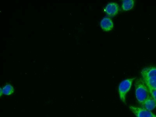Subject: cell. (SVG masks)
Returning <instances> with one entry per match:
<instances>
[{
  "instance_id": "cell-1",
  "label": "cell",
  "mask_w": 156,
  "mask_h": 117,
  "mask_svg": "<svg viewBox=\"0 0 156 117\" xmlns=\"http://www.w3.org/2000/svg\"><path fill=\"white\" fill-rule=\"evenodd\" d=\"M142 79L149 89H156V67L150 66L141 71Z\"/></svg>"
},
{
  "instance_id": "cell-2",
  "label": "cell",
  "mask_w": 156,
  "mask_h": 117,
  "mask_svg": "<svg viewBox=\"0 0 156 117\" xmlns=\"http://www.w3.org/2000/svg\"><path fill=\"white\" fill-rule=\"evenodd\" d=\"M135 86L136 99L141 105L150 95L149 89L142 78L136 80Z\"/></svg>"
},
{
  "instance_id": "cell-3",
  "label": "cell",
  "mask_w": 156,
  "mask_h": 117,
  "mask_svg": "<svg viewBox=\"0 0 156 117\" xmlns=\"http://www.w3.org/2000/svg\"><path fill=\"white\" fill-rule=\"evenodd\" d=\"M135 78H128L122 81L119 84L118 90L121 100L124 103L126 102V94L130 89L132 84Z\"/></svg>"
},
{
  "instance_id": "cell-4",
  "label": "cell",
  "mask_w": 156,
  "mask_h": 117,
  "mask_svg": "<svg viewBox=\"0 0 156 117\" xmlns=\"http://www.w3.org/2000/svg\"><path fill=\"white\" fill-rule=\"evenodd\" d=\"M129 108L136 117H156V115L151 111L142 108L130 105Z\"/></svg>"
},
{
  "instance_id": "cell-5",
  "label": "cell",
  "mask_w": 156,
  "mask_h": 117,
  "mask_svg": "<svg viewBox=\"0 0 156 117\" xmlns=\"http://www.w3.org/2000/svg\"><path fill=\"white\" fill-rule=\"evenodd\" d=\"M105 11L109 16H113L116 15L119 10L118 4L115 2H111L108 4L105 9Z\"/></svg>"
},
{
  "instance_id": "cell-6",
  "label": "cell",
  "mask_w": 156,
  "mask_h": 117,
  "mask_svg": "<svg viewBox=\"0 0 156 117\" xmlns=\"http://www.w3.org/2000/svg\"><path fill=\"white\" fill-rule=\"evenodd\" d=\"M141 105V108L151 111L156 107V102L150 95Z\"/></svg>"
},
{
  "instance_id": "cell-7",
  "label": "cell",
  "mask_w": 156,
  "mask_h": 117,
  "mask_svg": "<svg viewBox=\"0 0 156 117\" xmlns=\"http://www.w3.org/2000/svg\"><path fill=\"white\" fill-rule=\"evenodd\" d=\"M100 24L102 29L105 31H110L113 27V24L112 20L108 17L103 18L101 21Z\"/></svg>"
},
{
  "instance_id": "cell-8",
  "label": "cell",
  "mask_w": 156,
  "mask_h": 117,
  "mask_svg": "<svg viewBox=\"0 0 156 117\" xmlns=\"http://www.w3.org/2000/svg\"><path fill=\"white\" fill-rule=\"evenodd\" d=\"M2 90L3 94L6 95H10L14 93V89L11 84L7 83L3 87Z\"/></svg>"
},
{
  "instance_id": "cell-9",
  "label": "cell",
  "mask_w": 156,
  "mask_h": 117,
  "mask_svg": "<svg viewBox=\"0 0 156 117\" xmlns=\"http://www.w3.org/2000/svg\"><path fill=\"white\" fill-rule=\"evenodd\" d=\"M134 5L133 0H125L122 1V8L124 11H128L132 9Z\"/></svg>"
},
{
  "instance_id": "cell-10",
  "label": "cell",
  "mask_w": 156,
  "mask_h": 117,
  "mask_svg": "<svg viewBox=\"0 0 156 117\" xmlns=\"http://www.w3.org/2000/svg\"><path fill=\"white\" fill-rule=\"evenodd\" d=\"M149 90L150 95L156 102V89H149Z\"/></svg>"
}]
</instances>
